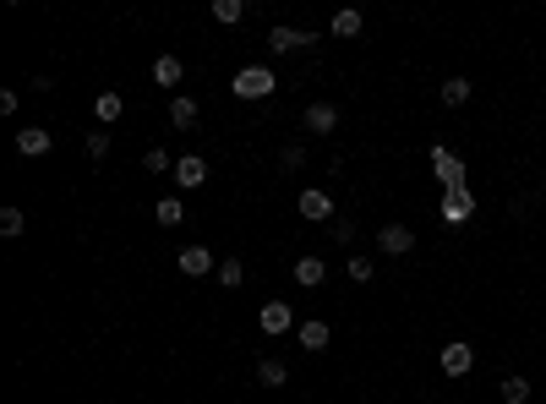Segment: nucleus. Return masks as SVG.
I'll return each instance as SVG.
<instances>
[{
	"label": "nucleus",
	"instance_id": "13",
	"mask_svg": "<svg viewBox=\"0 0 546 404\" xmlns=\"http://www.w3.org/2000/svg\"><path fill=\"white\" fill-rule=\"evenodd\" d=\"M295 339H301V350H328V339H333V328L322 322V317H312V322H301V333H295Z\"/></svg>",
	"mask_w": 546,
	"mask_h": 404
},
{
	"label": "nucleus",
	"instance_id": "7",
	"mask_svg": "<svg viewBox=\"0 0 546 404\" xmlns=\"http://www.w3.org/2000/svg\"><path fill=\"white\" fill-rule=\"evenodd\" d=\"M377 246H383L388 257H410V251H416V230L399 224V219H388V224L377 230Z\"/></svg>",
	"mask_w": 546,
	"mask_h": 404
},
{
	"label": "nucleus",
	"instance_id": "24",
	"mask_svg": "<svg viewBox=\"0 0 546 404\" xmlns=\"http://www.w3.org/2000/svg\"><path fill=\"white\" fill-rule=\"evenodd\" d=\"M498 393H503V404H530V382L524 377H503Z\"/></svg>",
	"mask_w": 546,
	"mask_h": 404
},
{
	"label": "nucleus",
	"instance_id": "4",
	"mask_svg": "<svg viewBox=\"0 0 546 404\" xmlns=\"http://www.w3.org/2000/svg\"><path fill=\"white\" fill-rule=\"evenodd\" d=\"M295 214L301 219H312V224H333L339 214H333V197L328 191H317V186H306L301 197H295Z\"/></svg>",
	"mask_w": 546,
	"mask_h": 404
},
{
	"label": "nucleus",
	"instance_id": "28",
	"mask_svg": "<svg viewBox=\"0 0 546 404\" xmlns=\"http://www.w3.org/2000/svg\"><path fill=\"white\" fill-rule=\"evenodd\" d=\"M328 235H333L339 246H350V241H356V224H350V219H333V224H328Z\"/></svg>",
	"mask_w": 546,
	"mask_h": 404
},
{
	"label": "nucleus",
	"instance_id": "27",
	"mask_svg": "<svg viewBox=\"0 0 546 404\" xmlns=\"http://www.w3.org/2000/svg\"><path fill=\"white\" fill-rule=\"evenodd\" d=\"M345 268H350V279H356V285H366V279L377 274V262H372V257H345Z\"/></svg>",
	"mask_w": 546,
	"mask_h": 404
},
{
	"label": "nucleus",
	"instance_id": "1",
	"mask_svg": "<svg viewBox=\"0 0 546 404\" xmlns=\"http://www.w3.org/2000/svg\"><path fill=\"white\" fill-rule=\"evenodd\" d=\"M273 88H279V77H273V66H241V72L230 77V93L257 104V99H273Z\"/></svg>",
	"mask_w": 546,
	"mask_h": 404
},
{
	"label": "nucleus",
	"instance_id": "8",
	"mask_svg": "<svg viewBox=\"0 0 546 404\" xmlns=\"http://www.w3.org/2000/svg\"><path fill=\"white\" fill-rule=\"evenodd\" d=\"M175 268H181L186 279H208V274H219V257H208V246H186L175 257Z\"/></svg>",
	"mask_w": 546,
	"mask_h": 404
},
{
	"label": "nucleus",
	"instance_id": "29",
	"mask_svg": "<svg viewBox=\"0 0 546 404\" xmlns=\"http://www.w3.org/2000/svg\"><path fill=\"white\" fill-rule=\"evenodd\" d=\"M110 154V131H88V159H104Z\"/></svg>",
	"mask_w": 546,
	"mask_h": 404
},
{
	"label": "nucleus",
	"instance_id": "21",
	"mask_svg": "<svg viewBox=\"0 0 546 404\" xmlns=\"http://www.w3.org/2000/svg\"><path fill=\"white\" fill-rule=\"evenodd\" d=\"M241 279H246V262H241V257H219V285L235 290Z\"/></svg>",
	"mask_w": 546,
	"mask_h": 404
},
{
	"label": "nucleus",
	"instance_id": "10",
	"mask_svg": "<svg viewBox=\"0 0 546 404\" xmlns=\"http://www.w3.org/2000/svg\"><path fill=\"white\" fill-rule=\"evenodd\" d=\"M175 186H181V191H197V186H208V159H202V154H186V159H175Z\"/></svg>",
	"mask_w": 546,
	"mask_h": 404
},
{
	"label": "nucleus",
	"instance_id": "20",
	"mask_svg": "<svg viewBox=\"0 0 546 404\" xmlns=\"http://www.w3.org/2000/svg\"><path fill=\"white\" fill-rule=\"evenodd\" d=\"M120 110H126V99H120L115 88H110V93H99V104H93V115H99L104 126H110V120H120Z\"/></svg>",
	"mask_w": 546,
	"mask_h": 404
},
{
	"label": "nucleus",
	"instance_id": "12",
	"mask_svg": "<svg viewBox=\"0 0 546 404\" xmlns=\"http://www.w3.org/2000/svg\"><path fill=\"white\" fill-rule=\"evenodd\" d=\"M339 126V110L328 104V99H317V104H306V131H317V137H328V131Z\"/></svg>",
	"mask_w": 546,
	"mask_h": 404
},
{
	"label": "nucleus",
	"instance_id": "22",
	"mask_svg": "<svg viewBox=\"0 0 546 404\" xmlns=\"http://www.w3.org/2000/svg\"><path fill=\"white\" fill-rule=\"evenodd\" d=\"M285 377H290V372H285V361H273V356H268V361H257V382H262V388H279Z\"/></svg>",
	"mask_w": 546,
	"mask_h": 404
},
{
	"label": "nucleus",
	"instance_id": "5",
	"mask_svg": "<svg viewBox=\"0 0 546 404\" xmlns=\"http://www.w3.org/2000/svg\"><path fill=\"white\" fill-rule=\"evenodd\" d=\"M437 366H443V377H470V372H475V350H470L464 339H448V345L437 350Z\"/></svg>",
	"mask_w": 546,
	"mask_h": 404
},
{
	"label": "nucleus",
	"instance_id": "11",
	"mask_svg": "<svg viewBox=\"0 0 546 404\" xmlns=\"http://www.w3.org/2000/svg\"><path fill=\"white\" fill-rule=\"evenodd\" d=\"M49 148H55V137H49L44 126H22V131H17V154H22V159H44Z\"/></svg>",
	"mask_w": 546,
	"mask_h": 404
},
{
	"label": "nucleus",
	"instance_id": "3",
	"mask_svg": "<svg viewBox=\"0 0 546 404\" xmlns=\"http://www.w3.org/2000/svg\"><path fill=\"white\" fill-rule=\"evenodd\" d=\"M427 159H432V175H437V186H443V191H454V186H470V180H464L470 170H464V159H459L454 148H443V143H437Z\"/></svg>",
	"mask_w": 546,
	"mask_h": 404
},
{
	"label": "nucleus",
	"instance_id": "16",
	"mask_svg": "<svg viewBox=\"0 0 546 404\" xmlns=\"http://www.w3.org/2000/svg\"><path fill=\"white\" fill-rule=\"evenodd\" d=\"M197 120H202V110H197V99H186V93H181V99L170 104V126H175V131H191Z\"/></svg>",
	"mask_w": 546,
	"mask_h": 404
},
{
	"label": "nucleus",
	"instance_id": "14",
	"mask_svg": "<svg viewBox=\"0 0 546 404\" xmlns=\"http://www.w3.org/2000/svg\"><path fill=\"white\" fill-rule=\"evenodd\" d=\"M181 77H186V66H181V55H159V60H154V83H159V88H175Z\"/></svg>",
	"mask_w": 546,
	"mask_h": 404
},
{
	"label": "nucleus",
	"instance_id": "19",
	"mask_svg": "<svg viewBox=\"0 0 546 404\" xmlns=\"http://www.w3.org/2000/svg\"><path fill=\"white\" fill-rule=\"evenodd\" d=\"M437 93H443V104H448V110H464V104H470V77H448Z\"/></svg>",
	"mask_w": 546,
	"mask_h": 404
},
{
	"label": "nucleus",
	"instance_id": "2",
	"mask_svg": "<svg viewBox=\"0 0 546 404\" xmlns=\"http://www.w3.org/2000/svg\"><path fill=\"white\" fill-rule=\"evenodd\" d=\"M437 219H443L448 230L470 224V219H475V191H470V186H454V191H443V202H437Z\"/></svg>",
	"mask_w": 546,
	"mask_h": 404
},
{
	"label": "nucleus",
	"instance_id": "17",
	"mask_svg": "<svg viewBox=\"0 0 546 404\" xmlns=\"http://www.w3.org/2000/svg\"><path fill=\"white\" fill-rule=\"evenodd\" d=\"M361 28H366V17H361V12H350V6H345V12H333V22H328V33H333V39H356Z\"/></svg>",
	"mask_w": 546,
	"mask_h": 404
},
{
	"label": "nucleus",
	"instance_id": "30",
	"mask_svg": "<svg viewBox=\"0 0 546 404\" xmlns=\"http://www.w3.org/2000/svg\"><path fill=\"white\" fill-rule=\"evenodd\" d=\"M279 159H285V170H301V164H306V148H301V143H290Z\"/></svg>",
	"mask_w": 546,
	"mask_h": 404
},
{
	"label": "nucleus",
	"instance_id": "26",
	"mask_svg": "<svg viewBox=\"0 0 546 404\" xmlns=\"http://www.w3.org/2000/svg\"><path fill=\"white\" fill-rule=\"evenodd\" d=\"M28 230V214L22 208H0V235H22Z\"/></svg>",
	"mask_w": 546,
	"mask_h": 404
},
{
	"label": "nucleus",
	"instance_id": "15",
	"mask_svg": "<svg viewBox=\"0 0 546 404\" xmlns=\"http://www.w3.org/2000/svg\"><path fill=\"white\" fill-rule=\"evenodd\" d=\"M154 219H159L164 230L186 224V202H181V197H159V202H154Z\"/></svg>",
	"mask_w": 546,
	"mask_h": 404
},
{
	"label": "nucleus",
	"instance_id": "23",
	"mask_svg": "<svg viewBox=\"0 0 546 404\" xmlns=\"http://www.w3.org/2000/svg\"><path fill=\"white\" fill-rule=\"evenodd\" d=\"M241 17H246V0H214V22L230 28V22H241Z\"/></svg>",
	"mask_w": 546,
	"mask_h": 404
},
{
	"label": "nucleus",
	"instance_id": "25",
	"mask_svg": "<svg viewBox=\"0 0 546 404\" xmlns=\"http://www.w3.org/2000/svg\"><path fill=\"white\" fill-rule=\"evenodd\" d=\"M143 170H154V175H175V159H170L164 148H148V154H143Z\"/></svg>",
	"mask_w": 546,
	"mask_h": 404
},
{
	"label": "nucleus",
	"instance_id": "9",
	"mask_svg": "<svg viewBox=\"0 0 546 404\" xmlns=\"http://www.w3.org/2000/svg\"><path fill=\"white\" fill-rule=\"evenodd\" d=\"M317 33H301V28H268V49L273 55H295V49H312Z\"/></svg>",
	"mask_w": 546,
	"mask_h": 404
},
{
	"label": "nucleus",
	"instance_id": "18",
	"mask_svg": "<svg viewBox=\"0 0 546 404\" xmlns=\"http://www.w3.org/2000/svg\"><path fill=\"white\" fill-rule=\"evenodd\" d=\"M328 279V268H322V257H301L295 262V285H306V290H317Z\"/></svg>",
	"mask_w": 546,
	"mask_h": 404
},
{
	"label": "nucleus",
	"instance_id": "6",
	"mask_svg": "<svg viewBox=\"0 0 546 404\" xmlns=\"http://www.w3.org/2000/svg\"><path fill=\"white\" fill-rule=\"evenodd\" d=\"M257 328L268 333V339H279V333L295 328V306H290V301H268V306L257 312Z\"/></svg>",
	"mask_w": 546,
	"mask_h": 404
}]
</instances>
